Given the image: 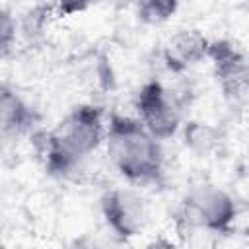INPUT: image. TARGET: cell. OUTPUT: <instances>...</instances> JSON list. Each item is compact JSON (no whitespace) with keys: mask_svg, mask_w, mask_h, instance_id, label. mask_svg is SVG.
<instances>
[{"mask_svg":"<svg viewBox=\"0 0 249 249\" xmlns=\"http://www.w3.org/2000/svg\"><path fill=\"white\" fill-rule=\"evenodd\" d=\"M185 146H189L198 156H208L220 144V134L208 123H189L183 128Z\"/></svg>","mask_w":249,"mask_h":249,"instance_id":"cell-9","label":"cell"},{"mask_svg":"<svg viewBox=\"0 0 249 249\" xmlns=\"http://www.w3.org/2000/svg\"><path fill=\"white\" fill-rule=\"evenodd\" d=\"M179 6V0H138L136 14L146 23H163L167 21Z\"/></svg>","mask_w":249,"mask_h":249,"instance_id":"cell-10","label":"cell"},{"mask_svg":"<svg viewBox=\"0 0 249 249\" xmlns=\"http://www.w3.org/2000/svg\"><path fill=\"white\" fill-rule=\"evenodd\" d=\"M119 4H123V6H136V2L138 0H117Z\"/></svg>","mask_w":249,"mask_h":249,"instance_id":"cell-13","label":"cell"},{"mask_svg":"<svg viewBox=\"0 0 249 249\" xmlns=\"http://www.w3.org/2000/svg\"><path fill=\"white\" fill-rule=\"evenodd\" d=\"M208 45L210 39L202 35L198 29L183 27L167 37L161 49V56L171 72H185L206 60Z\"/></svg>","mask_w":249,"mask_h":249,"instance_id":"cell-7","label":"cell"},{"mask_svg":"<svg viewBox=\"0 0 249 249\" xmlns=\"http://www.w3.org/2000/svg\"><path fill=\"white\" fill-rule=\"evenodd\" d=\"M179 214L187 228L206 233H228L237 220V202L226 189L200 183L183 196Z\"/></svg>","mask_w":249,"mask_h":249,"instance_id":"cell-3","label":"cell"},{"mask_svg":"<svg viewBox=\"0 0 249 249\" xmlns=\"http://www.w3.org/2000/svg\"><path fill=\"white\" fill-rule=\"evenodd\" d=\"M134 109L136 119L158 140H167L181 128V109L169 89L158 80H150L138 89Z\"/></svg>","mask_w":249,"mask_h":249,"instance_id":"cell-5","label":"cell"},{"mask_svg":"<svg viewBox=\"0 0 249 249\" xmlns=\"http://www.w3.org/2000/svg\"><path fill=\"white\" fill-rule=\"evenodd\" d=\"M101 214L113 235L121 239L142 235L150 224L148 200L128 187L109 189L101 196Z\"/></svg>","mask_w":249,"mask_h":249,"instance_id":"cell-4","label":"cell"},{"mask_svg":"<svg viewBox=\"0 0 249 249\" xmlns=\"http://www.w3.org/2000/svg\"><path fill=\"white\" fill-rule=\"evenodd\" d=\"M0 233H2V231H0ZM0 243H2V239H0Z\"/></svg>","mask_w":249,"mask_h":249,"instance_id":"cell-14","label":"cell"},{"mask_svg":"<svg viewBox=\"0 0 249 249\" xmlns=\"http://www.w3.org/2000/svg\"><path fill=\"white\" fill-rule=\"evenodd\" d=\"M107 117L101 107L82 103L72 107L45 136V167L64 177L93 156L105 138Z\"/></svg>","mask_w":249,"mask_h":249,"instance_id":"cell-2","label":"cell"},{"mask_svg":"<svg viewBox=\"0 0 249 249\" xmlns=\"http://www.w3.org/2000/svg\"><path fill=\"white\" fill-rule=\"evenodd\" d=\"M206 58L212 62L214 76L226 99L243 103L247 97V56L231 41L216 39L208 45Z\"/></svg>","mask_w":249,"mask_h":249,"instance_id":"cell-6","label":"cell"},{"mask_svg":"<svg viewBox=\"0 0 249 249\" xmlns=\"http://www.w3.org/2000/svg\"><path fill=\"white\" fill-rule=\"evenodd\" d=\"M99 0H53V6L58 16H74L80 12H86Z\"/></svg>","mask_w":249,"mask_h":249,"instance_id":"cell-12","label":"cell"},{"mask_svg":"<svg viewBox=\"0 0 249 249\" xmlns=\"http://www.w3.org/2000/svg\"><path fill=\"white\" fill-rule=\"evenodd\" d=\"M105 152L115 171L132 185L156 183L163 175V150L136 117L111 113L105 123Z\"/></svg>","mask_w":249,"mask_h":249,"instance_id":"cell-1","label":"cell"},{"mask_svg":"<svg viewBox=\"0 0 249 249\" xmlns=\"http://www.w3.org/2000/svg\"><path fill=\"white\" fill-rule=\"evenodd\" d=\"M37 113L10 84L0 82V140L18 138L33 128Z\"/></svg>","mask_w":249,"mask_h":249,"instance_id":"cell-8","label":"cell"},{"mask_svg":"<svg viewBox=\"0 0 249 249\" xmlns=\"http://www.w3.org/2000/svg\"><path fill=\"white\" fill-rule=\"evenodd\" d=\"M16 35H18V25L14 16L0 6V60H4L12 53L16 45Z\"/></svg>","mask_w":249,"mask_h":249,"instance_id":"cell-11","label":"cell"}]
</instances>
